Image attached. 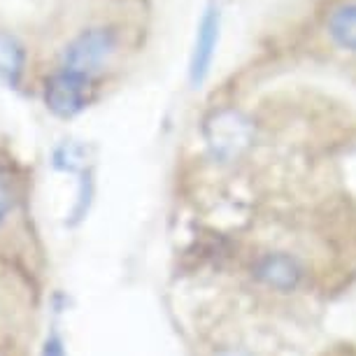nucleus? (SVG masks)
Wrapping results in <instances>:
<instances>
[{
    "mask_svg": "<svg viewBox=\"0 0 356 356\" xmlns=\"http://www.w3.org/2000/svg\"><path fill=\"white\" fill-rule=\"evenodd\" d=\"M91 98V77L77 75L72 70H58L49 82H47L44 100L47 107L56 117L70 119L89 105Z\"/></svg>",
    "mask_w": 356,
    "mask_h": 356,
    "instance_id": "4",
    "label": "nucleus"
},
{
    "mask_svg": "<svg viewBox=\"0 0 356 356\" xmlns=\"http://www.w3.org/2000/svg\"><path fill=\"white\" fill-rule=\"evenodd\" d=\"M12 191H10V186L0 179V226L5 224V219H8V214H10V210H12Z\"/></svg>",
    "mask_w": 356,
    "mask_h": 356,
    "instance_id": "9",
    "label": "nucleus"
},
{
    "mask_svg": "<svg viewBox=\"0 0 356 356\" xmlns=\"http://www.w3.org/2000/svg\"><path fill=\"white\" fill-rule=\"evenodd\" d=\"M117 51V35L110 29H89L65 47L63 68L77 75L91 77L110 63Z\"/></svg>",
    "mask_w": 356,
    "mask_h": 356,
    "instance_id": "3",
    "label": "nucleus"
},
{
    "mask_svg": "<svg viewBox=\"0 0 356 356\" xmlns=\"http://www.w3.org/2000/svg\"><path fill=\"white\" fill-rule=\"evenodd\" d=\"M319 356H356V342L340 340V342H335V345L326 347Z\"/></svg>",
    "mask_w": 356,
    "mask_h": 356,
    "instance_id": "8",
    "label": "nucleus"
},
{
    "mask_svg": "<svg viewBox=\"0 0 356 356\" xmlns=\"http://www.w3.org/2000/svg\"><path fill=\"white\" fill-rule=\"evenodd\" d=\"M217 38H219V15L214 10H207L203 22L198 26L196 51H193V61H191L193 82H200V79L205 77V72L210 70L214 47H217Z\"/></svg>",
    "mask_w": 356,
    "mask_h": 356,
    "instance_id": "6",
    "label": "nucleus"
},
{
    "mask_svg": "<svg viewBox=\"0 0 356 356\" xmlns=\"http://www.w3.org/2000/svg\"><path fill=\"white\" fill-rule=\"evenodd\" d=\"M298 321L219 289L196 328V356H303L286 326Z\"/></svg>",
    "mask_w": 356,
    "mask_h": 356,
    "instance_id": "2",
    "label": "nucleus"
},
{
    "mask_svg": "<svg viewBox=\"0 0 356 356\" xmlns=\"http://www.w3.org/2000/svg\"><path fill=\"white\" fill-rule=\"evenodd\" d=\"M207 266L226 291L298 319L356 284V200L273 198L212 228Z\"/></svg>",
    "mask_w": 356,
    "mask_h": 356,
    "instance_id": "1",
    "label": "nucleus"
},
{
    "mask_svg": "<svg viewBox=\"0 0 356 356\" xmlns=\"http://www.w3.org/2000/svg\"><path fill=\"white\" fill-rule=\"evenodd\" d=\"M24 70V49L15 38L0 33V79L17 84Z\"/></svg>",
    "mask_w": 356,
    "mask_h": 356,
    "instance_id": "7",
    "label": "nucleus"
},
{
    "mask_svg": "<svg viewBox=\"0 0 356 356\" xmlns=\"http://www.w3.org/2000/svg\"><path fill=\"white\" fill-rule=\"evenodd\" d=\"M326 31L340 49L356 54V0H342L328 10Z\"/></svg>",
    "mask_w": 356,
    "mask_h": 356,
    "instance_id": "5",
    "label": "nucleus"
},
{
    "mask_svg": "<svg viewBox=\"0 0 356 356\" xmlns=\"http://www.w3.org/2000/svg\"><path fill=\"white\" fill-rule=\"evenodd\" d=\"M47 356H63L56 342H49V345H47Z\"/></svg>",
    "mask_w": 356,
    "mask_h": 356,
    "instance_id": "10",
    "label": "nucleus"
}]
</instances>
